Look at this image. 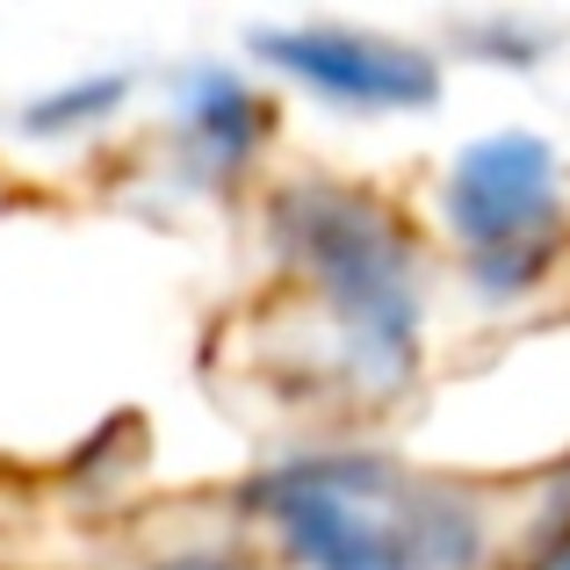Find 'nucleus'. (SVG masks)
Instances as JSON below:
<instances>
[{
  "mask_svg": "<svg viewBox=\"0 0 570 570\" xmlns=\"http://www.w3.org/2000/svg\"><path fill=\"white\" fill-rule=\"evenodd\" d=\"M448 209L462 217V232L476 246H534V238L557 224V159L542 153L534 138H499L484 153L462 159L455 188H448Z\"/></svg>",
  "mask_w": 570,
  "mask_h": 570,
  "instance_id": "obj_2",
  "label": "nucleus"
},
{
  "mask_svg": "<svg viewBox=\"0 0 570 570\" xmlns=\"http://www.w3.org/2000/svg\"><path fill=\"white\" fill-rule=\"evenodd\" d=\"M282 66H296L304 80H318L340 101H433V66L404 43H376V37H275Z\"/></svg>",
  "mask_w": 570,
  "mask_h": 570,
  "instance_id": "obj_3",
  "label": "nucleus"
},
{
  "mask_svg": "<svg viewBox=\"0 0 570 570\" xmlns=\"http://www.w3.org/2000/svg\"><path fill=\"white\" fill-rule=\"evenodd\" d=\"M549 570H570V557H557V563H549Z\"/></svg>",
  "mask_w": 570,
  "mask_h": 570,
  "instance_id": "obj_4",
  "label": "nucleus"
},
{
  "mask_svg": "<svg viewBox=\"0 0 570 570\" xmlns=\"http://www.w3.org/2000/svg\"><path fill=\"white\" fill-rule=\"evenodd\" d=\"M275 528L311 570H448L470 549V520L383 462L289 470L275 484Z\"/></svg>",
  "mask_w": 570,
  "mask_h": 570,
  "instance_id": "obj_1",
  "label": "nucleus"
}]
</instances>
